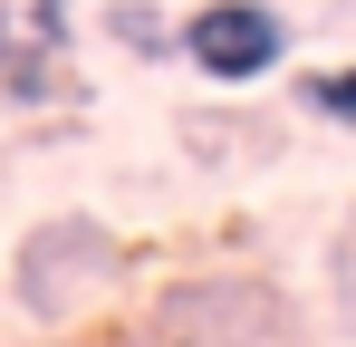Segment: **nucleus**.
Wrapping results in <instances>:
<instances>
[{"mask_svg":"<svg viewBox=\"0 0 356 347\" xmlns=\"http://www.w3.org/2000/svg\"><path fill=\"white\" fill-rule=\"evenodd\" d=\"M106 29H116L125 49H164V29H154V20H145L135 0H125V10H106Z\"/></svg>","mask_w":356,"mask_h":347,"instance_id":"4","label":"nucleus"},{"mask_svg":"<svg viewBox=\"0 0 356 347\" xmlns=\"http://www.w3.org/2000/svg\"><path fill=\"white\" fill-rule=\"evenodd\" d=\"M10 280H19V309L67 318V309H87L97 289L116 280V241H106L97 222H77V213H58V222H39L29 241H19Z\"/></svg>","mask_w":356,"mask_h":347,"instance_id":"2","label":"nucleus"},{"mask_svg":"<svg viewBox=\"0 0 356 347\" xmlns=\"http://www.w3.org/2000/svg\"><path fill=\"white\" fill-rule=\"evenodd\" d=\"M298 107L327 116V125H356V68H318V77H298Z\"/></svg>","mask_w":356,"mask_h":347,"instance_id":"3","label":"nucleus"},{"mask_svg":"<svg viewBox=\"0 0 356 347\" xmlns=\"http://www.w3.org/2000/svg\"><path fill=\"white\" fill-rule=\"evenodd\" d=\"M174 49H183V68L212 77V87H260V77L289 68V20H280L270 0H202V10L183 20Z\"/></svg>","mask_w":356,"mask_h":347,"instance_id":"1","label":"nucleus"}]
</instances>
